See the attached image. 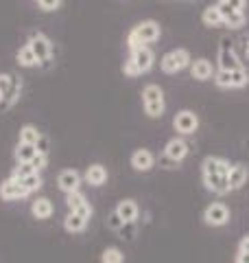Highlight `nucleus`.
<instances>
[{
  "instance_id": "obj_24",
  "label": "nucleus",
  "mask_w": 249,
  "mask_h": 263,
  "mask_svg": "<svg viewBox=\"0 0 249 263\" xmlns=\"http://www.w3.org/2000/svg\"><path fill=\"white\" fill-rule=\"evenodd\" d=\"M88 226H90V219L81 217V215H77V213H72V211L66 213V217H64V230L68 235H81V233H86Z\"/></svg>"
},
{
  "instance_id": "obj_30",
  "label": "nucleus",
  "mask_w": 249,
  "mask_h": 263,
  "mask_svg": "<svg viewBox=\"0 0 249 263\" xmlns=\"http://www.w3.org/2000/svg\"><path fill=\"white\" fill-rule=\"evenodd\" d=\"M61 5H64V0H39L37 7L44 13H55V11H59L61 9Z\"/></svg>"
},
{
  "instance_id": "obj_17",
  "label": "nucleus",
  "mask_w": 249,
  "mask_h": 263,
  "mask_svg": "<svg viewBox=\"0 0 249 263\" xmlns=\"http://www.w3.org/2000/svg\"><path fill=\"white\" fill-rule=\"evenodd\" d=\"M24 197H29V193H27V189L20 184V180L9 176L0 182V200L3 202H20Z\"/></svg>"
},
{
  "instance_id": "obj_35",
  "label": "nucleus",
  "mask_w": 249,
  "mask_h": 263,
  "mask_svg": "<svg viewBox=\"0 0 249 263\" xmlns=\"http://www.w3.org/2000/svg\"><path fill=\"white\" fill-rule=\"evenodd\" d=\"M245 57H247V60H249V42L245 44Z\"/></svg>"
},
{
  "instance_id": "obj_33",
  "label": "nucleus",
  "mask_w": 249,
  "mask_h": 263,
  "mask_svg": "<svg viewBox=\"0 0 249 263\" xmlns=\"http://www.w3.org/2000/svg\"><path fill=\"white\" fill-rule=\"evenodd\" d=\"M236 252H249V235H243L236 246Z\"/></svg>"
},
{
  "instance_id": "obj_16",
  "label": "nucleus",
  "mask_w": 249,
  "mask_h": 263,
  "mask_svg": "<svg viewBox=\"0 0 249 263\" xmlns=\"http://www.w3.org/2000/svg\"><path fill=\"white\" fill-rule=\"evenodd\" d=\"M81 184H83V174L77 169H61L59 174H57V189L68 195V193H74V191H81Z\"/></svg>"
},
{
  "instance_id": "obj_6",
  "label": "nucleus",
  "mask_w": 249,
  "mask_h": 263,
  "mask_svg": "<svg viewBox=\"0 0 249 263\" xmlns=\"http://www.w3.org/2000/svg\"><path fill=\"white\" fill-rule=\"evenodd\" d=\"M140 103H142V112L149 119H162L166 112V95L162 86L157 84H147L140 92Z\"/></svg>"
},
{
  "instance_id": "obj_2",
  "label": "nucleus",
  "mask_w": 249,
  "mask_h": 263,
  "mask_svg": "<svg viewBox=\"0 0 249 263\" xmlns=\"http://www.w3.org/2000/svg\"><path fill=\"white\" fill-rule=\"evenodd\" d=\"M155 66V53L151 46H138V48H131L129 57L122 62L120 70L127 79H136L140 75H147L151 72Z\"/></svg>"
},
{
  "instance_id": "obj_10",
  "label": "nucleus",
  "mask_w": 249,
  "mask_h": 263,
  "mask_svg": "<svg viewBox=\"0 0 249 263\" xmlns=\"http://www.w3.org/2000/svg\"><path fill=\"white\" fill-rule=\"evenodd\" d=\"M212 81H214V86L221 88V90H243L249 86V72H247V68L217 70Z\"/></svg>"
},
{
  "instance_id": "obj_25",
  "label": "nucleus",
  "mask_w": 249,
  "mask_h": 263,
  "mask_svg": "<svg viewBox=\"0 0 249 263\" xmlns=\"http://www.w3.org/2000/svg\"><path fill=\"white\" fill-rule=\"evenodd\" d=\"M37 156H39L37 145L15 143V147H13V160H15V164H22V162H29V164H33V162H35Z\"/></svg>"
},
{
  "instance_id": "obj_29",
  "label": "nucleus",
  "mask_w": 249,
  "mask_h": 263,
  "mask_svg": "<svg viewBox=\"0 0 249 263\" xmlns=\"http://www.w3.org/2000/svg\"><path fill=\"white\" fill-rule=\"evenodd\" d=\"M101 263H125V252L118 246H107L101 252Z\"/></svg>"
},
{
  "instance_id": "obj_22",
  "label": "nucleus",
  "mask_w": 249,
  "mask_h": 263,
  "mask_svg": "<svg viewBox=\"0 0 249 263\" xmlns=\"http://www.w3.org/2000/svg\"><path fill=\"white\" fill-rule=\"evenodd\" d=\"M107 178H110V174H107V167L101 162H92V164H88L86 171H83V182L90 184V186H103L107 182Z\"/></svg>"
},
{
  "instance_id": "obj_7",
  "label": "nucleus",
  "mask_w": 249,
  "mask_h": 263,
  "mask_svg": "<svg viewBox=\"0 0 249 263\" xmlns=\"http://www.w3.org/2000/svg\"><path fill=\"white\" fill-rule=\"evenodd\" d=\"M193 55L188 48H171L160 57V70L164 75H177L181 70H188Z\"/></svg>"
},
{
  "instance_id": "obj_9",
  "label": "nucleus",
  "mask_w": 249,
  "mask_h": 263,
  "mask_svg": "<svg viewBox=\"0 0 249 263\" xmlns=\"http://www.w3.org/2000/svg\"><path fill=\"white\" fill-rule=\"evenodd\" d=\"M15 180H20V184L27 189V193L33 195L37 193L42 186H44V178H42V171H37L33 164L29 162H22V164H15V167L11 169V174Z\"/></svg>"
},
{
  "instance_id": "obj_1",
  "label": "nucleus",
  "mask_w": 249,
  "mask_h": 263,
  "mask_svg": "<svg viewBox=\"0 0 249 263\" xmlns=\"http://www.w3.org/2000/svg\"><path fill=\"white\" fill-rule=\"evenodd\" d=\"M232 162L223 156H205L201 160V184L208 193L223 197L230 193L227 176H230Z\"/></svg>"
},
{
  "instance_id": "obj_18",
  "label": "nucleus",
  "mask_w": 249,
  "mask_h": 263,
  "mask_svg": "<svg viewBox=\"0 0 249 263\" xmlns=\"http://www.w3.org/2000/svg\"><path fill=\"white\" fill-rule=\"evenodd\" d=\"M188 70L195 81H212L214 72H217V66H214L212 60H208V57H195L188 66Z\"/></svg>"
},
{
  "instance_id": "obj_13",
  "label": "nucleus",
  "mask_w": 249,
  "mask_h": 263,
  "mask_svg": "<svg viewBox=\"0 0 249 263\" xmlns=\"http://www.w3.org/2000/svg\"><path fill=\"white\" fill-rule=\"evenodd\" d=\"M27 44L33 48V53L37 55L39 66H42V64H48V62L53 60V55H55V44H53V40L48 37L44 31L33 33V35L27 40Z\"/></svg>"
},
{
  "instance_id": "obj_32",
  "label": "nucleus",
  "mask_w": 249,
  "mask_h": 263,
  "mask_svg": "<svg viewBox=\"0 0 249 263\" xmlns=\"http://www.w3.org/2000/svg\"><path fill=\"white\" fill-rule=\"evenodd\" d=\"M221 3L230 5L232 9H236V11H245L247 9V0H221Z\"/></svg>"
},
{
  "instance_id": "obj_19",
  "label": "nucleus",
  "mask_w": 249,
  "mask_h": 263,
  "mask_svg": "<svg viewBox=\"0 0 249 263\" xmlns=\"http://www.w3.org/2000/svg\"><path fill=\"white\" fill-rule=\"evenodd\" d=\"M217 5H219L221 15H223V27H227V29H232V31H238V29H243L245 24H247V13H245V11L232 9L230 5L221 3V0H217Z\"/></svg>"
},
{
  "instance_id": "obj_31",
  "label": "nucleus",
  "mask_w": 249,
  "mask_h": 263,
  "mask_svg": "<svg viewBox=\"0 0 249 263\" xmlns=\"http://www.w3.org/2000/svg\"><path fill=\"white\" fill-rule=\"evenodd\" d=\"M125 226H127V224H125V221H122L118 215H116L114 211L110 213V215H107V228H110L112 233H118V235H120V230H122Z\"/></svg>"
},
{
  "instance_id": "obj_15",
  "label": "nucleus",
  "mask_w": 249,
  "mask_h": 263,
  "mask_svg": "<svg viewBox=\"0 0 249 263\" xmlns=\"http://www.w3.org/2000/svg\"><path fill=\"white\" fill-rule=\"evenodd\" d=\"M66 209L92 221L94 206H92V202L88 200L86 193H83V191H74V193H68V195H66Z\"/></svg>"
},
{
  "instance_id": "obj_21",
  "label": "nucleus",
  "mask_w": 249,
  "mask_h": 263,
  "mask_svg": "<svg viewBox=\"0 0 249 263\" xmlns=\"http://www.w3.org/2000/svg\"><path fill=\"white\" fill-rule=\"evenodd\" d=\"M114 213L125 221V224H136L138 217H140V206L134 197H122V200L114 206Z\"/></svg>"
},
{
  "instance_id": "obj_28",
  "label": "nucleus",
  "mask_w": 249,
  "mask_h": 263,
  "mask_svg": "<svg viewBox=\"0 0 249 263\" xmlns=\"http://www.w3.org/2000/svg\"><path fill=\"white\" fill-rule=\"evenodd\" d=\"M15 62H18L20 68H37V66H39L37 55L33 53V48H31L29 44L20 46V51L15 53Z\"/></svg>"
},
{
  "instance_id": "obj_23",
  "label": "nucleus",
  "mask_w": 249,
  "mask_h": 263,
  "mask_svg": "<svg viewBox=\"0 0 249 263\" xmlns=\"http://www.w3.org/2000/svg\"><path fill=\"white\" fill-rule=\"evenodd\" d=\"M53 213H55V204L51 197H46V195H37L35 200L31 202V215L35 217L37 221H46V219H51L53 217Z\"/></svg>"
},
{
  "instance_id": "obj_36",
  "label": "nucleus",
  "mask_w": 249,
  "mask_h": 263,
  "mask_svg": "<svg viewBox=\"0 0 249 263\" xmlns=\"http://www.w3.org/2000/svg\"><path fill=\"white\" fill-rule=\"evenodd\" d=\"M33 3H39V0H33Z\"/></svg>"
},
{
  "instance_id": "obj_34",
  "label": "nucleus",
  "mask_w": 249,
  "mask_h": 263,
  "mask_svg": "<svg viewBox=\"0 0 249 263\" xmlns=\"http://www.w3.org/2000/svg\"><path fill=\"white\" fill-rule=\"evenodd\" d=\"M234 263H249V252H236Z\"/></svg>"
},
{
  "instance_id": "obj_11",
  "label": "nucleus",
  "mask_w": 249,
  "mask_h": 263,
  "mask_svg": "<svg viewBox=\"0 0 249 263\" xmlns=\"http://www.w3.org/2000/svg\"><path fill=\"white\" fill-rule=\"evenodd\" d=\"M201 219L208 228H223L230 224L232 211L225 202H210L201 213Z\"/></svg>"
},
{
  "instance_id": "obj_27",
  "label": "nucleus",
  "mask_w": 249,
  "mask_h": 263,
  "mask_svg": "<svg viewBox=\"0 0 249 263\" xmlns=\"http://www.w3.org/2000/svg\"><path fill=\"white\" fill-rule=\"evenodd\" d=\"M44 134L39 132L37 125H33V123H24V125L18 129V143H27V145H37Z\"/></svg>"
},
{
  "instance_id": "obj_3",
  "label": "nucleus",
  "mask_w": 249,
  "mask_h": 263,
  "mask_svg": "<svg viewBox=\"0 0 249 263\" xmlns=\"http://www.w3.org/2000/svg\"><path fill=\"white\" fill-rule=\"evenodd\" d=\"M162 37V27L160 22L153 18H147L142 22L134 24L127 33V48H138V46H151L153 42Z\"/></svg>"
},
{
  "instance_id": "obj_26",
  "label": "nucleus",
  "mask_w": 249,
  "mask_h": 263,
  "mask_svg": "<svg viewBox=\"0 0 249 263\" xmlns=\"http://www.w3.org/2000/svg\"><path fill=\"white\" fill-rule=\"evenodd\" d=\"M201 24L208 29H219L223 27V15H221V9H219V5L214 3V5H208L205 9L201 11Z\"/></svg>"
},
{
  "instance_id": "obj_20",
  "label": "nucleus",
  "mask_w": 249,
  "mask_h": 263,
  "mask_svg": "<svg viewBox=\"0 0 249 263\" xmlns=\"http://www.w3.org/2000/svg\"><path fill=\"white\" fill-rule=\"evenodd\" d=\"M249 182V167L245 162H232L230 167V176H227V184H230V193L240 191L245 184Z\"/></svg>"
},
{
  "instance_id": "obj_4",
  "label": "nucleus",
  "mask_w": 249,
  "mask_h": 263,
  "mask_svg": "<svg viewBox=\"0 0 249 263\" xmlns=\"http://www.w3.org/2000/svg\"><path fill=\"white\" fill-rule=\"evenodd\" d=\"M188 154H190V143L184 136H173L166 141L162 156L157 158V164H160L162 169H177L179 164L188 158Z\"/></svg>"
},
{
  "instance_id": "obj_5",
  "label": "nucleus",
  "mask_w": 249,
  "mask_h": 263,
  "mask_svg": "<svg viewBox=\"0 0 249 263\" xmlns=\"http://www.w3.org/2000/svg\"><path fill=\"white\" fill-rule=\"evenodd\" d=\"M22 79L15 72H0V112H9L20 103Z\"/></svg>"
},
{
  "instance_id": "obj_12",
  "label": "nucleus",
  "mask_w": 249,
  "mask_h": 263,
  "mask_svg": "<svg viewBox=\"0 0 249 263\" xmlns=\"http://www.w3.org/2000/svg\"><path fill=\"white\" fill-rule=\"evenodd\" d=\"M199 125H201V121H199V114L195 110H177L175 117H173V129L177 132V136H193L199 132Z\"/></svg>"
},
{
  "instance_id": "obj_8",
  "label": "nucleus",
  "mask_w": 249,
  "mask_h": 263,
  "mask_svg": "<svg viewBox=\"0 0 249 263\" xmlns=\"http://www.w3.org/2000/svg\"><path fill=\"white\" fill-rule=\"evenodd\" d=\"M217 70H238V68H245L243 60H240V55L236 51L234 42H232L230 37H221L219 42V48H217Z\"/></svg>"
},
{
  "instance_id": "obj_14",
  "label": "nucleus",
  "mask_w": 249,
  "mask_h": 263,
  "mask_svg": "<svg viewBox=\"0 0 249 263\" xmlns=\"http://www.w3.org/2000/svg\"><path fill=\"white\" fill-rule=\"evenodd\" d=\"M129 164H131V169L134 171H138V174H149V171L155 169L157 156L151 149H147V147H138V149L131 152Z\"/></svg>"
}]
</instances>
